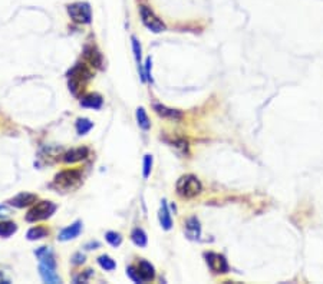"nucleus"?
Masks as SVG:
<instances>
[{
	"mask_svg": "<svg viewBox=\"0 0 323 284\" xmlns=\"http://www.w3.org/2000/svg\"><path fill=\"white\" fill-rule=\"evenodd\" d=\"M36 201H38V197H36L35 194L22 192V194L13 197V198L9 201V204H12V206L16 207V208H25V207H29L32 206V204H35Z\"/></svg>",
	"mask_w": 323,
	"mask_h": 284,
	"instance_id": "6e6552de",
	"label": "nucleus"
},
{
	"mask_svg": "<svg viewBox=\"0 0 323 284\" xmlns=\"http://www.w3.org/2000/svg\"><path fill=\"white\" fill-rule=\"evenodd\" d=\"M151 65H152V60H151V57H147V60H145V71H144V77H145V80H148V82H152V76H151Z\"/></svg>",
	"mask_w": 323,
	"mask_h": 284,
	"instance_id": "c85d7f7f",
	"label": "nucleus"
},
{
	"mask_svg": "<svg viewBox=\"0 0 323 284\" xmlns=\"http://www.w3.org/2000/svg\"><path fill=\"white\" fill-rule=\"evenodd\" d=\"M7 215H10V209L6 206H0V220L6 218Z\"/></svg>",
	"mask_w": 323,
	"mask_h": 284,
	"instance_id": "7c9ffc66",
	"label": "nucleus"
},
{
	"mask_svg": "<svg viewBox=\"0 0 323 284\" xmlns=\"http://www.w3.org/2000/svg\"><path fill=\"white\" fill-rule=\"evenodd\" d=\"M89 154V150L85 148V147H81V148H74L71 151H68L66 154L63 155V161L66 164H75V162H79V161H83Z\"/></svg>",
	"mask_w": 323,
	"mask_h": 284,
	"instance_id": "9d476101",
	"label": "nucleus"
},
{
	"mask_svg": "<svg viewBox=\"0 0 323 284\" xmlns=\"http://www.w3.org/2000/svg\"><path fill=\"white\" fill-rule=\"evenodd\" d=\"M81 231H82V223H81V221H75L72 226L63 228L58 238H59L61 241H69V240L76 238V237L81 234Z\"/></svg>",
	"mask_w": 323,
	"mask_h": 284,
	"instance_id": "9b49d317",
	"label": "nucleus"
},
{
	"mask_svg": "<svg viewBox=\"0 0 323 284\" xmlns=\"http://www.w3.org/2000/svg\"><path fill=\"white\" fill-rule=\"evenodd\" d=\"M94 247H100V243H91V244H86V246H85L86 250H92Z\"/></svg>",
	"mask_w": 323,
	"mask_h": 284,
	"instance_id": "2f4dec72",
	"label": "nucleus"
},
{
	"mask_svg": "<svg viewBox=\"0 0 323 284\" xmlns=\"http://www.w3.org/2000/svg\"><path fill=\"white\" fill-rule=\"evenodd\" d=\"M126 276H128L134 283H144L142 279H141V276H140V273H138V268H135V267H132V265H129V267L126 268Z\"/></svg>",
	"mask_w": 323,
	"mask_h": 284,
	"instance_id": "a878e982",
	"label": "nucleus"
},
{
	"mask_svg": "<svg viewBox=\"0 0 323 284\" xmlns=\"http://www.w3.org/2000/svg\"><path fill=\"white\" fill-rule=\"evenodd\" d=\"M68 13H69V16L72 18V20L76 22V23H82V25L91 23L92 12H91V7H89L88 3L78 1V3L69 4V6H68Z\"/></svg>",
	"mask_w": 323,
	"mask_h": 284,
	"instance_id": "39448f33",
	"label": "nucleus"
},
{
	"mask_svg": "<svg viewBox=\"0 0 323 284\" xmlns=\"http://www.w3.org/2000/svg\"><path fill=\"white\" fill-rule=\"evenodd\" d=\"M18 231V226L12 221H4V223H0V237H10L13 235L15 232Z\"/></svg>",
	"mask_w": 323,
	"mask_h": 284,
	"instance_id": "aec40b11",
	"label": "nucleus"
},
{
	"mask_svg": "<svg viewBox=\"0 0 323 284\" xmlns=\"http://www.w3.org/2000/svg\"><path fill=\"white\" fill-rule=\"evenodd\" d=\"M105 238H106V241H108L112 247H120L121 243H122L121 234H118V232L115 231H108L105 234Z\"/></svg>",
	"mask_w": 323,
	"mask_h": 284,
	"instance_id": "393cba45",
	"label": "nucleus"
},
{
	"mask_svg": "<svg viewBox=\"0 0 323 284\" xmlns=\"http://www.w3.org/2000/svg\"><path fill=\"white\" fill-rule=\"evenodd\" d=\"M185 232H187V235H188L190 238H193V240H197L200 237L201 227H200L199 220H197L196 217L187 220V223H185Z\"/></svg>",
	"mask_w": 323,
	"mask_h": 284,
	"instance_id": "f3484780",
	"label": "nucleus"
},
{
	"mask_svg": "<svg viewBox=\"0 0 323 284\" xmlns=\"http://www.w3.org/2000/svg\"><path fill=\"white\" fill-rule=\"evenodd\" d=\"M81 184H82L81 172H79V171H75V170H68V171L59 172V174L55 177L52 187H53L55 189H58V191L68 192V191L76 189Z\"/></svg>",
	"mask_w": 323,
	"mask_h": 284,
	"instance_id": "f257e3e1",
	"label": "nucleus"
},
{
	"mask_svg": "<svg viewBox=\"0 0 323 284\" xmlns=\"http://www.w3.org/2000/svg\"><path fill=\"white\" fill-rule=\"evenodd\" d=\"M131 40H132V51H134V56H135V59H137V62H138V66H141V45H140V42H138L137 38H132Z\"/></svg>",
	"mask_w": 323,
	"mask_h": 284,
	"instance_id": "bb28decb",
	"label": "nucleus"
},
{
	"mask_svg": "<svg viewBox=\"0 0 323 284\" xmlns=\"http://www.w3.org/2000/svg\"><path fill=\"white\" fill-rule=\"evenodd\" d=\"M48 234H49V231L45 227H33L27 231V238L30 241H35V240H40V238L48 237Z\"/></svg>",
	"mask_w": 323,
	"mask_h": 284,
	"instance_id": "412c9836",
	"label": "nucleus"
},
{
	"mask_svg": "<svg viewBox=\"0 0 323 284\" xmlns=\"http://www.w3.org/2000/svg\"><path fill=\"white\" fill-rule=\"evenodd\" d=\"M151 170H152V156L151 155H145L144 156V170H142V175H144L145 180L149 177Z\"/></svg>",
	"mask_w": 323,
	"mask_h": 284,
	"instance_id": "cd10ccee",
	"label": "nucleus"
},
{
	"mask_svg": "<svg viewBox=\"0 0 323 284\" xmlns=\"http://www.w3.org/2000/svg\"><path fill=\"white\" fill-rule=\"evenodd\" d=\"M154 111L160 116H162L165 119H170V121H180V119H182V112H180L177 109L167 108L164 105H154Z\"/></svg>",
	"mask_w": 323,
	"mask_h": 284,
	"instance_id": "1a4fd4ad",
	"label": "nucleus"
},
{
	"mask_svg": "<svg viewBox=\"0 0 323 284\" xmlns=\"http://www.w3.org/2000/svg\"><path fill=\"white\" fill-rule=\"evenodd\" d=\"M205 261L208 264V267L217 273V274H224L228 271V263L224 256L222 254H217V253H205Z\"/></svg>",
	"mask_w": 323,
	"mask_h": 284,
	"instance_id": "0eeeda50",
	"label": "nucleus"
},
{
	"mask_svg": "<svg viewBox=\"0 0 323 284\" xmlns=\"http://www.w3.org/2000/svg\"><path fill=\"white\" fill-rule=\"evenodd\" d=\"M83 57L86 59V62H88L91 66L102 68V55H101L100 52L97 51L94 46H86V48H85Z\"/></svg>",
	"mask_w": 323,
	"mask_h": 284,
	"instance_id": "ddd939ff",
	"label": "nucleus"
},
{
	"mask_svg": "<svg viewBox=\"0 0 323 284\" xmlns=\"http://www.w3.org/2000/svg\"><path fill=\"white\" fill-rule=\"evenodd\" d=\"M102 102L103 101L98 94H91V95H86L81 99V105L83 108H92V109H101Z\"/></svg>",
	"mask_w": 323,
	"mask_h": 284,
	"instance_id": "a211bd4d",
	"label": "nucleus"
},
{
	"mask_svg": "<svg viewBox=\"0 0 323 284\" xmlns=\"http://www.w3.org/2000/svg\"><path fill=\"white\" fill-rule=\"evenodd\" d=\"M140 13H141V20H142L144 26H145L147 29H149L151 32H154V33H160V32L165 30V25L157 18V15H155L149 7H147V6H141Z\"/></svg>",
	"mask_w": 323,
	"mask_h": 284,
	"instance_id": "423d86ee",
	"label": "nucleus"
},
{
	"mask_svg": "<svg viewBox=\"0 0 323 284\" xmlns=\"http://www.w3.org/2000/svg\"><path fill=\"white\" fill-rule=\"evenodd\" d=\"M98 264L106 271H112V270L117 268V263L109 256H101V257H98Z\"/></svg>",
	"mask_w": 323,
	"mask_h": 284,
	"instance_id": "b1692460",
	"label": "nucleus"
},
{
	"mask_svg": "<svg viewBox=\"0 0 323 284\" xmlns=\"http://www.w3.org/2000/svg\"><path fill=\"white\" fill-rule=\"evenodd\" d=\"M131 240H132V243H134L135 246H138V247H145V246H147V241H148L147 234H145L144 230H141V228L132 230V232H131Z\"/></svg>",
	"mask_w": 323,
	"mask_h": 284,
	"instance_id": "6ab92c4d",
	"label": "nucleus"
},
{
	"mask_svg": "<svg viewBox=\"0 0 323 284\" xmlns=\"http://www.w3.org/2000/svg\"><path fill=\"white\" fill-rule=\"evenodd\" d=\"M83 261H85V256H83V254H81V253L75 254L74 258H72V263L76 264V265H78V264H82Z\"/></svg>",
	"mask_w": 323,
	"mask_h": 284,
	"instance_id": "c756f323",
	"label": "nucleus"
},
{
	"mask_svg": "<svg viewBox=\"0 0 323 284\" xmlns=\"http://www.w3.org/2000/svg\"><path fill=\"white\" fill-rule=\"evenodd\" d=\"M91 77H92L91 71L83 63H78L75 68H72L71 72H69V89L72 91V94L78 95V92L82 89V86Z\"/></svg>",
	"mask_w": 323,
	"mask_h": 284,
	"instance_id": "7ed1b4c3",
	"label": "nucleus"
},
{
	"mask_svg": "<svg viewBox=\"0 0 323 284\" xmlns=\"http://www.w3.org/2000/svg\"><path fill=\"white\" fill-rule=\"evenodd\" d=\"M160 223H161V227H162L164 230H170V228L173 227V220H171V215H170V211H168V207H167V201H165V200L161 201Z\"/></svg>",
	"mask_w": 323,
	"mask_h": 284,
	"instance_id": "dca6fc26",
	"label": "nucleus"
},
{
	"mask_svg": "<svg viewBox=\"0 0 323 284\" xmlns=\"http://www.w3.org/2000/svg\"><path fill=\"white\" fill-rule=\"evenodd\" d=\"M202 189V185L197 177L184 175L177 182V194L182 198H194Z\"/></svg>",
	"mask_w": 323,
	"mask_h": 284,
	"instance_id": "f03ea898",
	"label": "nucleus"
},
{
	"mask_svg": "<svg viewBox=\"0 0 323 284\" xmlns=\"http://www.w3.org/2000/svg\"><path fill=\"white\" fill-rule=\"evenodd\" d=\"M137 121H138L140 128L145 129V131H148L149 127H151V122H149L148 115H147V112H145V109H144V108H138V109H137Z\"/></svg>",
	"mask_w": 323,
	"mask_h": 284,
	"instance_id": "4be33fe9",
	"label": "nucleus"
},
{
	"mask_svg": "<svg viewBox=\"0 0 323 284\" xmlns=\"http://www.w3.org/2000/svg\"><path fill=\"white\" fill-rule=\"evenodd\" d=\"M55 211H56V206L52 201H40L27 212L26 220L29 223L43 221V220L49 218Z\"/></svg>",
	"mask_w": 323,
	"mask_h": 284,
	"instance_id": "20e7f679",
	"label": "nucleus"
},
{
	"mask_svg": "<svg viewBox=\"0 0 323 284\" xmlns=\"http://www.w3.org/2000/svg\"><path fill=\"white\" fill-rule=\"evenodd\" d=\"M138 273L142 279V282H149L155 277V270H154V265L145 261V260H141L140 261V265H138Z\"/></svg>",
	"mask_w": 323,
	"mask_h": 284,
	"instance_id": "2eb2a0df",
	"label": "nucleus"
},
{
	"mask_svg": "<svg viewBox=\"0 0 323 284\" xmlns=\"http://www.w3.org/2000/svg\"><path fill=\"white\" fill-rule=\"evenodd\" d=\"M39 273H40V277L45 283L50 284H58L61 283V277L55 273V268L49 267V265H45V264H40L39 265Z\"/></svg>",
	"mask_w": 323,
	"mask_h": 284,
	"instance_id": "4468645a",
	"label": "nucleus"
},
{
	"mask_svg": "<svg viewBox=\"0 0 323 284\" xmlns=\"http://www.w3.org/2000/svg\"><path fill=\"white\" fill-rule=\"evenodd\" d=\"M92 128H94V124L89 119H86V118H81V119L76 121V131H78L79 135L88 133Z\"/></svg>",
	"mask_w": 323,
	"mask_h": 284,
	"instance_id": "5701e85b",
	"label": "nucleus"
},
{
	"mask_svg": "<svg viewBox=\"0 0 323 284\" xmlns=\"http://www.w3.org/2000/svg\"><path fill=\"white\" fill-rule=\"evenodd\" d=\"M36 257L39 258L40 264H45V265H49V267H56V261H55V256H53V251L50 250V247H40L39 250L35 251Z\"/></svg>",
	"mask_w": 323,
	"mask_h": 284,
	"instance_id": "f8f14e48",
	"label": "nucleus"
}]
</instances>
